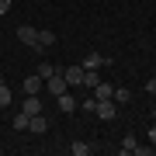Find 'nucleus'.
Returning <instances> with one entry per match:
<instances>
[{"mask_svg":"<svg viewBox=\"0 0 156 156\" xmlns=\"http://www.w3.org/2000/svg\"><path fill=\"white\" fill-rule=\"evenodd\" d=\"M69 153H73V156H87V153H90V146H87V142H73V146H69Z\"/></svg>","mask_w":156,"mask_h":156,"instance_id":"a211bd4d","label":"nucleus"},{"mask_svg":"<svg viewBox=\"0 0 156 156\" xmlns=\"http://www.w3.org/2000/svg\"><path fill=\"white\" fill-rule=\"evenodd\" d=\"M11 7H14V0H0V17H4L7 11H11Z\"/></svg>","mask_w":156,"mask_h":156,"instance_id":"412c9836","label":"nucleus"},{"mask_svg":"<svg viewBox=\"0 0 156 156\" xmlns=\"http://www.w3.org/2000/svg\"><path fill=\"white\" fill-rule=\"evenodd\" d=\"M146 94H156V76L149 80V83H146Z\"/></svg>","mask_w":156,"mask_h":156,"instance_id":"4be33fe9","label":"nucleus"},{"mask_svg":"<svg viewBox=\"0 0 156 156\" xmlns=\"http://www.w3.org/2000/svg\"><path fill=\"white\" fill-rule=\"evenodd\" d=\"M11 90H7V83H0V108H7V104H11Z\"/></svg>","mask_w":156,"mask_h":156,"instance_id":"6ab92c4d","label":"nucleus"},{"mask_svg":"<svg viewBox=\"0 0 156 156\" xmlns=\"http://www.w3.org/2000/svg\"><path fill=\"white\" fill-rule=\"evenodd\" d=\"M28 118H31V115H24V111H21V115H14V118H11V125L17 128V132H28Z\"/></svg>","mask_w":156,"mask_h":156,"instance_id":"2eb2a0df","label":"nucleus"},{"mask_svg":"<svg viewBox=\"0 0 156 156\" xmlns=\"http://www.w3.org/2000/svg\"><path fill=\"white\" fill-rule=\"evenodd\" d=\"M45 90V80L38 73H31V76H24V94H42Z\"/></svg>","mask_w":156,"mask_h":156,"instance_id":"39448f33","label":"nucleus"},{"mask_svg":"<svg viewBox=\"0 0 156 156\" xmlns=\"http://www.w3.org/2000/svg\"><path fill=\"white\" fill-rule=\"evenodd\" d=\"M62 76H66L69 87H83V66H66V69H62Z\"/></svg>","mask_w":156,"mask_h":156,"instance_id":"20e7f679","label":"nucleus"},{"mask_svg":"<svg viewBox=\"0 0 156 156\" xmlns=\"http://www.w3.org/2000/svg\"><path fill=\"white\" fill-rule=\"evenodd\" d=\"M35 73H38L42 80H49L52 73H56V66H52V62H38V69H35Z\"/></svg>","mask_w":156,"mask_h":156,"instance_id":"f3484780","label":"nucleus"},{"mask_svg":"<svg viewBox=\"0 0 156 156\" xmlns=\"http://www.w3.org/2000/svg\"><path fill=\"white\" fill-rule=\"evenodd\" d=\"M56 104H59V111H62V115H73V111H76V97H73L69 90L56 97Z\"/></svg>","mask_w":156,"mask_h":156,"instance_id":"0eeeda50","label":"nucleus"},{"mask_svg":"<svg viewBox=\"0 0 156 156\" xmlns=\"http://www.w3.org/2000/svg\"><path fill=\"white\" fill-rule=\"evenodd\" d=\"M111 94H115L111 83H97V87H94V97H97V101H111Z\"/></svg>","mask_w":156,"mask_h":156,"instance_id":"f8f14e48","label":"nucleus"},{"mask_svg":"<svg viewBox=\"0 0 156 156\" xmlns=\"http://www.w3.org/2000/svg\"><path fill=\"white\" fill-rule=\"evenodd\" d=\"M45 128H49V118H42V111L28 118V132H35V135H42Z\"/></svg>","mask_w":156,"mask_h":156,"instance_id":"9d476101","label":"nucleus"},{"mask_svg":"<svg viewBox=\"0 0 156 156\" xmlns=\"http://www.w3.org/2000/svg\"><path fill=\"white\" fill-rule=\"evenodd\" d=\"M101 122H115L118 118V108H115V101H97V111H94Z\"/></svg>","mask_w":156,"mask_h":156,"instance_id":"f03ea898","label":"nucleus"},{"mask_svg":"<svg viewBox=\"0 0 156 156\" xmlns=\"http://www.w3.org/2000/svg\"><path fill=\"white\" fill-rule=\"evenodd\" d=\"M76 108H83L87 115H94V111H97V97H83V101H80Z\"/></svg>","mask_w":156,"mask_h":156,"instance_id":"dca6fc26","label":"nucleus"},{"mask_svg":"<svg viewBox=\"0 0 156 156\" xmlns=\"http://www.w3.org/2000/svg\"><path fill=\"white\" fill-rule=\"evenodd\" d=\"M17 38H21L24 45H35V42H38V28H31V24H21V28H17Z\"/></svg>","mask_w":156,"mask_h":156,"instance_id":"1a4fd4ad","label":"nucleus"},{"mask_svg":"<svg viewBox=\"0 0 156 156\" xmlns=\"http://www.w3.org/2000/svg\"><path fill=\"white\" fill-rule=\"evenodd\" d=\"M111 59H104L101 52H87L83 56V69H101V66H108Z\"/></svg>","mask_w":156,"mask_h":156,"instance_id":"6e6552de","label":"nucleus"},{"mask_svg":"<svg viewBox=\"0 0 156 156\" xmlns=\"http://www.w3.org/2000/svg\"><path fill=\"white\" fill-rule=\"evenodd\" d=\"M111 101H115V104H128V101H132V90H128V87H115Z\"/></svg>","mask_w":156,"mask_h":156,"instance_id":"9b49d317","label":"nucleus"},{"mask_svg":"<svg viewBox=\"0 0 156 156\" xmlns=\"http://www.w3.org/2000/svg\"><path fill=\"white\" fill-rule=\"evenodd\" d=\"M135 146H139V142H135V135H125V139H122V146H118V149H122L125 156H135Z\"/></svg>","mask_w":156,"mask_h":156,"instance_id":"ddd939ff","label":"nucleus"},{"mask_svg":"<svg viewBox=\"0 0 156 156\" xmlns=\"http://www.w3.org/2000/svg\"><path fill=\"white\" fill-rule=\"evenodd\" d=\"M56 45V31H49V28H38V42L31 45L35 52H45V49H52Z\"/></svg>","mask_w":156,"mask_h":156,"instance_id":"7ed1b4c3","label":"nucleus"},{"mask_svg":"<svg viewBox=\"0 0 156 156\" xmlns=\"http://www.w3.org/2000/svg\"><path fill=\"white\" fill-rule=\"evenodd\" d=\"M153 122H156V108H153Z\"/></svg>","mask_w":156,"mask_h":156,"instance_id":"b1692460","label":"nucleus"},{"mask_svg":"<svg viewBox=\"0 0 156 156\" xmlns=\"http://www.w3.org/2000/svg\"><path fill=\"white\" fill-rule=\"evenodd\" d=\"M45 90H49L52 97H59V94H66L69 90V83H66V76H62V69H56L49 80H45Z\"/></svg>","mask_w":156,"mask_h":156,"instance_id":"f257e3e1","label":"nucleus"},{"mask_svg":"<svg viewBox=\"0 0 156 156\" xmlns=\"http://www.w3.org/2000/svg\"><path fill=\"white\" fill-rule=\"evenodd\" d=\"M135 153H139V156H153L156 146H135Z\"/></svg>","mask_w":156,"mask_h":156,"instance_id":"aec40b11","label":"nucleus"},{"mask_svg":"<svg viewBox=\"0 0 156 156\" xmlns=\"http://www.w3.org/2000/svg\"><path fill=\"white\" fill-rule=\"evenodd\" d=\"M97 83H101V76H97V69H83V87H87V90H94Z\"/></svg>","mask_w":156,"mask_h":156,"instance_id":"4468645a","label":"nucleus"},{"mask_svg":"<svg viewBox=\"0 0 156 156\" xmlns=\"http://www.w3.org/2000/svg\"><path fill=\"white\" fill-rule=\"evenodd\" d=\"M149 142L156 146V122H153V128H149Z\"/></svg>","mask_w":156,"mask_h":156,"instance_id":"5701e85b","label":"nucleus"},{"mask_svg":"<svg viewBox=\"0 0 156 156\" xmlns=\"http://www.w3.org/2000/svg\"><path fill=\"white\" fill-rule=\"evenodd\" d=\"M21 111H24V115H38V111H42V97H38V94H24Z\"/></svg>","mask_w":156,"mask_h":156,"instance_id":"423d86ee","label":"nucleus"}]
</instances>
